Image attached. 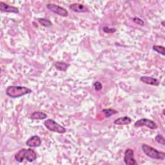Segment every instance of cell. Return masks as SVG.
Listing matches in <instances>:
<instances>
[{
    "label": "cell",
    "instance_id": "cell-1",
    "mask_svg": "<svg viewBox=\"0 0 165 165\" xmlns=\"http://www.w3.org/2000/svg\"><path fill=\"white\" fill-rule=\"evenodd\" d=\"M30 93H32L30 88L21 86H9L6 90V94L11 98H18Z\"/></svg>",
    "mask_w": 165,
    "mask_h": 165
},
{
    "label": "cell",
    "instance_id": "cell-2",
    "mask_svg": "<svg viewBox=\"0 0 165 165\" xmlns=\"http://www.w3.org/2000/svg\"><path fill=\"white\" fill-rule=\"evenodd\" d=\"M14 157L19 162H23L24 159H27L29 162H31L37 159V154L34 150L30 148H23L17 152Z\"/></svg>",
    "mask_w": 165,
    "mask_h": 165
},
{
    "label": "cell",
    "instance_id": "cell-3",
    "mask_svg": "<svg viewBox=\"0 0 165 165\" xmlns=\"http://www.w3.org/2000/svg\"><path fill=\"white\" fill-rule=\"evenodd\" d=\"M142 149L144 154L150 158L158 160H164L165 159L164 152L159 151L157 149L146 144H143L142 145Z\"/></svg>",
    "mask_w": 165,
    "mask_h": 165
},
{
    "label": "cell",
    "instance_id": "cell-4",
    "mask_svg": "<svg viewBox=\"0 0 165 165\" xmlns=\"http://www.w3.org/2000/svg\"><path fill=\"white\" fill-rule=\"evenodd\" d=\"M44 124L45 127L50 131L57 132L59 134H64L67 132V130L65 128L63 127L61 125L56 123L55 121L52 119H47L44 122Z\"/></svg>",
    "mask_w": 165,
    "mask_h": 165
},
{
    "label": "cell",
    "instance_id": "cell-5",
    "mask_svg": "<svg viewBox=\"0 0 165 165\" xmlns=\"http://www.w3.org/2000/svg\"><path fill=\"white\" fill-rule=\"evenodd\" d=\"M134 126L136 128L142 127V126H146V127L152 130H156L157 129V124L154 121L147 118H142L137 121L135 123Z\"/></svg>",
    "mask_w": 165,
    "mask_h": 165
},
{
    "label": "cell",
    "instance_id": "cell-6",
    "mask_svg": "<svg viewBox=\"0 0 165 165\" xmlns=\"http://www.w3.org/2000/svg\"><path fill=\"white\" fill-rule=\"evenodd\" d=\"M47 7L49 10L61 16L67 17L69 16L68 11L65 8L60 7L58 5L54 3H48L47 5Z\"/></svg>",
    "mask_w": 165,
    "mask_h": 165
},
{
    "label": "cell",
    "instance_id": "cell-7",
    "mask_svg": "<svg viewBox=\"0 0 165 165\" xmlns=\"http://www.w3.org/2000/svg\"><path fill=\"white\" fill-rule=\"evenodd\" d=\"M124 161L126 165H135L137 164L134 159V152L131 148L126 149L124 152Z\"/></svg>",
    "mask_w": 165,
    "mask_h": 165
},
{
    "label": "cell",
    "instance_id": "cell-8",
    "mask_svg": "<svg viewBox=\"0 0 165 165\" xmlns=\"http://www.w3.org/2000/svg\"><path fill=\"white\" fill-rule=\"evenodd\" d=\"M0 10L3 12H10V13H19V9L14 6L8 5L3 2H0Z\"/></svg>",
    "mask_w": 165,
    "mask_h": 165
},
{
    "label": "cell",
    "instance_id": "cell-9",
    "mask_svg": "<svg viewBox=\"0 0 165 165\" xmlns=\"http://www.w3.org/2000/svg\"><path fill=\"white\" fill-rule=\"evenodd\" d=\"M26 145L29 147H39L41 145V139L39 136L34 135L28 139Z\"/></svg>",
    "mask_w": 165,
    "mask_h": 165
},
{
    "label": "cell",
    "instance_id": "cell-10",
    "mask_svg": "<svg viewBox=\"0 0 165 165\" xmlns=\"http://www.w3.org/2000/svg\"><path fill=\"white\" fill-rule=\"evenodd\" d=\"M69 8L75 12H87L88 9L84 5L80 3H73L69 6Z\"/></svg>",
    "mask_w": 165,
    "mask_h": 165
},
{
    "label": "cell",
    "instance_id": "cell-11",
    "mask_svg": "<svg viewBox=\"0 0 165 165\" xmlns=\"http://www.w3.org/2000/svg\"><path fill=\"white\" fill-rule=\"evenodd\" d=\"M141 81L147 85H153V86H159V81L158 80L151 78V77H148V76H142L141 77Z\"/></svg>",
    "mask_w": 165,
    "mask_h": 165
},
{
    "label": "cell",
    "instance_id": "cell-12",
    "mask_svg": "<svg viewBox=\"0 0 165 165\" xmlns=\"http://www.w3.org/2000/svg\"><path fill=\"white\" fill-rule=\"evenodd\" d=\"M114 124L117 125H127L132 123V119L128 116L121 117L114 121Z\"/></svg>",
    "mask_w": 165,
    "mask_h": 165
},
{
    "label": "cell",
    "instance_id": "cell-13",
    "mask_svg": "<svg viewBox=\"0 0 165 165\" xmlns=\"http://www.w3.org/2000/svg\"><path fill=\"white\" fill-rule=\"evenodd\" d=\"M47 118V115L46 113L39 111L33 112L30 116V118L34 120H43L46 119Z\"/></svg>",
    "mask_w": 165,
    "mask_h": 165
},
{
    "label": "cell",
    "instance_id": "cell-14",
    "mask_svg": "<svg viewBox=\"0 0 165 165\" xmlns=\"http://www.w3.org/2000/svg\"><path fill=\"white\" fill-rule=\"evenodd\" d=\"M54 66L56 67V69L58 70H60V71H66L68 69V67H69V65L67 64V63H65L64 62H62V61H58L56 62Z\"/></svg>",
    "mask_w": 165,
    "mask_h": 165
},
{
    "label": "cell",
    "instance_id": "cell-15",
    "mask_svg": "<svg viewBox=\"0 0 165 165\" xmlns=\"http://www.w3.org/2000/svg\"><path fill=\"white\" fill-rule=\"evenodd\" d=\"M102 112L105 114L106 118H110V116L114 115V114L117 113L118 111H116V110L111 109V108H106V109L102 110Z\"/></svg>",
    "mask_w": 165,
    "mask_h": 165
},
{
    "label": "cell",
    "instance_id": "cell-16",
    "mask_svg": "<svg viewBox=\"0 0 165 165\" xmlns=\"http://www.w3.org/2000/svg\"><path fill=\"white\" fill-rule=\"evenodd\" d=\"M37 20H38V21H39V23L42 25V26H43L45 27H51L52 25V22L47 19L39 18Z\"/></svg>",
    "mask_w": 165,
    "mask_h": 165
},
{
    "label": "cell",
    "instance_id": "cell-17",
    "mask_svg": "<svg viewBox=\"0 0 165 165\" xmlns=\"http://www.w3.org/2000/svg\"><path fill=\"white\" fill-rule=\"evenodd\" d=\"M153 49L155 50V51L158 52L159 54H160L162 56L165 55V50H164V47L163 46L154 45L153 47Z\"/></svg>",
    "mask_w": 165,
    "mask_h": 165
},
{
    "label": "cell",
    "instance_id": "cell-18",
    "mask_svg": "<svg viewBox=\"0 0 165 165\" xmlns=\"http://www.w3.org/2000/svg\"><path fill=\"white\" fill-rule=\"evenodd\" d=\"M155 140L159 144L164 146L165 145V141H164V138L163 137L162 135H161V134H158L156 135V137H155Z\"/></svg>",
    "mask_w": 165,
    "mask_h": 165
},
{
    "label": "cell",
    "instance_id": "cell-19",
    "mask_svg": "<svg viewBox=\"0 0 165 165\" xmlns=\"http://www.w3.org/2000/svg\"><path fill=\"white\" fill-rule=\"evenodd\" d=\"M103 31L106 33H108V34H112L114 33L116 31V29H114V28H110L108 27H105L103 29Z\"/></svg>",
    "mask_w": 165,
    "mask_h": 165
},
{
    "label": "cell",
    "instance_id": "cell-20",
    "mask_svg": "<svg viewBox=\"0 0 165 165\" xmlns=\"http://www.w3.org/2000/svg\"><path fill=\"white\" fill-rule=\"evenodd\" d=\"M94 86L95 88V90L97 91H99L101 89H102L103 88V85L101 84L99 81H96L94 83Z\"/></svg>",
    "mask_w": 165,
    "mask_h": 165
},
{
    "label": "cell",
    "instance_id": "cell-21",
    "mask_svg": "<svg viewBox=\"0 0 165 165\" xmlns=\"http://www.w3.org/2000/svg\"><path fill=\"white\" fill-rule=\"evenodd\" d=\"M133 21L134 23H137V25H141V26H144V25H145L144 21H143L141 19L139 18H133Z\"/></svg>",
    "mask_w": 165,
    "mask_h": 165
},
{
    "label": "cell",
    "instance_id": "cell-22",
    "mask_svg": "<svg viewBox=\"0 0 165 165\" xmlns=\"http://www.w3.org/2000/svg\"><path fill=\"white\" fill-rule=\"evenodd\" d=\"M161 24H162V25L163 27H164V26H165V25H164V21H162V22L161 23Z\"/></svg>",
    "mask_w": 165,
    "mask_h": 165
},
{
    "label": "cell",
    "instance_id": "cell-23",
    "mask_svg": "<svg viewBox=\"0 0 165 165\" xmlns=\"http://www.w3.org/2000/svg\"><path fill=\"white\" fill-rule=\"evenodd\" d=\"M162 113H163V115L164 116V110H163V112H162Z\"/></svg>",
    "mask_w": 165,
    "mask_h": 165
}]
</instances>
